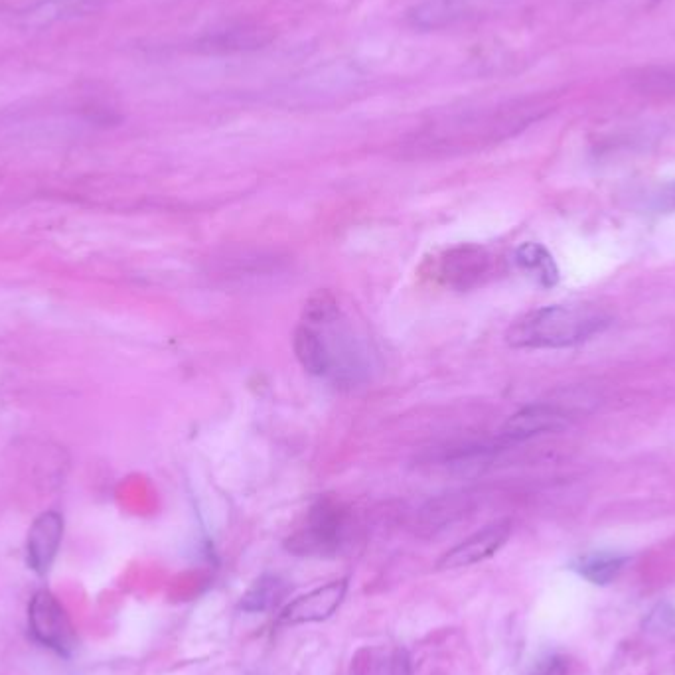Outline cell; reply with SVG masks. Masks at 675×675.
<instances>
[{"label":"cell","mask_w":675,"mask_h":675,"mask_svg":"<svg viewBox=\"0 0 675 675\" xmlns=\"http://www.w3.org/2000/svg\"><path fill=\"white\" fill-rule=\"evenodd\" d=\"M539 113V105L529 101L456 109L415 131L407 139L405 150L419 158L468 152L514 135L537 119Z\"/></svg>","instance_id":"cell-1"},{"label":"cell","mask_w":675,"mask_h":675,"mask_svg":"<svg viewBox=\"0 0 675 675\" xmlns=\"http://www.w3.org/2000/svg\"><path fill=\"white\" fill-rule=\"evenodd\" d=\"M610 316L595 304H551L525 312L510 330L506 342L520 350L571 348L608 328Z\"/></svg>","instance_id":"cell-2"},{"label":"cell","mask_w":675,"mask_h":675,"mask_svg":"<svg viewBox=\"0 0 675 675\" xmlns=\"http://www.w3.org/2000/svg\"><path fill=\"white\" fill-rule=\"evenodd\" d=\"M302 322L310 324L322 340L330 362L328 381L354 385L366 379L370 370L366 350L332 293L318 291L306 300Z\"/></svg>","instance_id":"cell-3"},{"label":"cell","mask_w":675,"mask_h":675,"mask_svg":"<svg viewBox=\"0 0 675 675\" xmlns=\"http://www.w3.org/2000/svg\"><path fill=\"white\" fill-rule=\"evenodd\" d=\"M346 525V510L338 502L324 498L310 508L306 524L287 539V549L306 557L336 555L344 543Z\"/></svg>","instance_id":"cell-4"},{"label":"cell","mask_w":675,"mask_h":675,"mask_svg":"<svg viewBox=\"0 0 675 675\" xmlns=\"http://www.w3.org/2000/svg\"><path fill=\"white\" fill-rule=\"evenodd\" d=\"M30 636L42 648L70 658L75 650V634L72 622L64 606L50 591H38L28 606Z\"/></svg>","instance_id":"cell-5"},{"label":"cell","mask_w":675,"mask_h":675,"mask_svg":"<svg viewBox=\"0 0 675 675\" xmlns=\"http://www.w3.org/2000/svg\"><path fill=\"white\" fill-rule=\"evenodd\" d=\"M492 271V255L486 247L460 243L447 249L439 259L437 275L454 291H472L480 287Z\"/></svg>","instance_id":"cell-6"},{"label":"cell","mask_w":675,"mask_h":675,"mask_svg":"<svg viewBox=\"0 0 675 675\" xmlns=\"http://www.w3.org/2000/svg\"><path fill=\"white\" fill-rule=\"evenodd\" d=\"M510 535H512L510 520H500V522L486 525L447 551L439 559L437 569L452 571V569H462V567H472L476 563H482L490 559L492 555H496L506 545Z\"/></svg>","instance_id":"cell-7"},{"label":"cell","mask_w":675,"mask_h":675,"mask_svg":"<svg viewBox=\"0 0 675 675\" xmlns=\"http://www.w3.org/2000/svg\"><path fill=\"white\" fill-rule=\"evenodd\" d=\"M346 593H348V579H338L324 587H318L289 602L279 614V624L299 626L328 620L340 608V604L346 599Z\"/></svg>","instance_id":"cell-8"},{"label":"cell","mask_w":675,"mask_h":675,"mask_svg":"<svg viewBox=\"0 0 675 675\" xmlns=\"http://www.w3.org/2000/svg\"><path fill=\"white\" fill-rule=\"evenodd\" d=\"M488 0H423L407 12V22L417 30H445L476 18Z\"/></svg>","instance_id":"cell-9"},{"label":"cell","mask_w":675,"mask_h":675,"mask_svg":"<svg viewBox=\"0 0 675 675\" xmlns=\"http://www.w3.org/2000/svg\"><path fill=\"white\" fill-rule=\"evenodd\" d=\"M569 425L567 413L553 405H529L514 413L500 431L502 443H522L533 437L561 431Z\"/></svg>","instance_id":"cell-10"},{"label":"cell","mask_w":675,"mask_h":675,"mask_svg":"<svg viewBox=\"0 0 675 675\" xmlns=\"http://www.w3.org/2000/svg\"><path fill=\"white\" fill-rule=\"evenodd\" d=\"M64 537V518L58 512H44L34 520L26 539V561L28 567L46 575L60 551Z\"/></svg>","instance_id":"cell-11"},{"label":"cell","mask_w":675,"mask_h":675,"mask_svg":"<svg viewBox=\"0 0 675 675\" xmlns=\"http://www.w3.org/2000/svg\"><path fill=\"white\" fill-rule=\"evenodd\" d=\"M273 40V34L261 26H229L204 34L194 42V50L202 54H239L265 48Z\"/></svg>","instance_id":"cell-12"},{"label":"cell","mask_w":675,"mask_h":675,"mask_svg":"<svg viewBox=\"0 0 675 675\" xmlns=\"http://www.w3.org/2000/svg\"><path fill=\"white\" fill-rule=\"evenodd\" d=\"M291 587L279 575H263L259 577L251 589L241 597L239 608L247 614H263L275 610L283 600L287 599Z\"/></svg>","instance_id":"cell-13"},{"label":"cell","mask_w":675,"mask_h":675,"mask_svg":"<svg viewBox=\"0 0 675 675\" xmlns=\"http://www.w3.org/2000/svg\"><path fill=\"white\" fill-rule=\"evenodd\" d=\"M516 263L535 283L551 289L559 281V269L553 255L539 243H524L516 251Z\"/></svg>","instance_id":"cell-14"},{"label":"cell","mask_w":675,"mask_h":675,"mask_svg":"<svg viewBox=\"0 0 675 675\" xmlns=\"http://www.w3.org/2000/svg\"><path fill=\"white\" fill-rule=\"evenodd\" d=\"M87 6V0H40L24 12V20L28 26H48L85 12Z\"/></svg>","instance_id":"cell-15"},{"label":"cell","mask_w":675,"mask_h":675,"mask_svg":"<svg viewBox=\"0 0 675 675\" xmlns=\"http://www.w3.org/2000/svg\"><path fill=\"white\" fill-rule=\"evenodd\" d=\"M626 559L612 553H595L579 559L575 569L595 585H608L618 577Z\"/></svg>","instance_id":"cell-16"},{"label":"cell","mask_w":675,"mask_h":675,"mask_svg":"<svg viewBox=\"0 0 675 675\" xmlns=\"http://www.w3.org/2000/svg\"><path fill=\"white\" fill-rule=\"evenodd\" d=\"M652 634H668L675 628V610L670 604H658L644 622Z\"/></svg>","instance_id":"cell-17"},{"label":"cell","mask_w":675,"mask_h":675,"mask_svg":"<svg viewBox=\"0 0 675 675\" xmlns=\"http://www.w3.org/2000/svg\"><path fill=\"white\" fill-rule=\"evenodd\" d=\"M533 675H567V662L559 656H549L535 666Z\"/></svg>","instance_id":"cell-18"}]
</instances>
